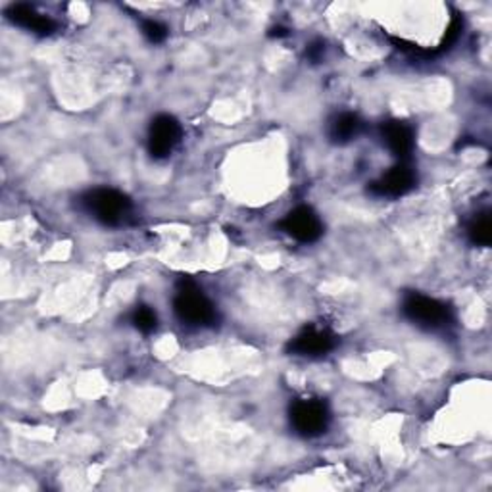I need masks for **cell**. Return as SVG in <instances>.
Masks as SVG:
<instances>
[{
    "label": "cell",
    "mask_w": 492,
    "mask_h": 492,
    "mask_svg": "<svg viewBox=\"0 0 492 492\" xmlns=\"http://www.w3.org/2000/svg\"><path fill=\"white\" fill-rule=\"evenodd\" d=\"M460 32H461V22L458 18L452 20L449 32H446V37H444V42H442V49H446V44H452L456 42V39L460 37Z\"/></svg>",
    "instance_id": "cell-15"
},
{
    "label": "cell",
    "mask_w": 492,
    "mask_h": 492,
    "mask_svg": "<svg viewBox=\"0 0 492 492\" xmlns=\"http://www.w3.org/2000/svg\"><path fill=\"white\" fill-rule=\"evenodd\" d=\"M402 314L425 331H444L454 325V310L433 296L410 292L402 302Z\"/></svg>",
    "instance_id": "cell-2"
},
{
    "label": "cell",
    "mask_w": 492,
    "mask_h": 492,
    "mask_svg": "<svg viewBox=\"0 0 492 492\" xmlns=\"http://www.w3.org/2000/svg\"><path fill=\"white\" fill-rule=\"evenodd\" d=\"M179 141H181V125L173 116L162 114L153 119L151 131H148V153L153 158H168Z\"/></svg>",
    "instance_id": "cell-7"
},
{
    "label": "cell",
    "mask_w": 492,
    "mask_h": 492,
    "mask_svg": "<svg viewBox=\"0 0 492 492\" xmlns=\"http://www.w3.org/2000/svg\"><path fill=\"white\" fill-rule=\"evenodd\" d=\"M362 127H364L362 119L357 117L356 114H352V112L339 114L330 125V139L335 144H347L360 135Z\"/></svg>",
    "instance_id": "cell-11"
},
{
    "label": "cell",
    "mask_w": 492,
    "mask_h": 492,
    "mask_svg": "<svg viewBox=\"0 0 492 492\" xmlns=\"http://www.w3.org/2000/svg\"><path fill=\"white\" fill-rule=\"evenodd\" d=\"M337 347V337L330 330L310 325L294 339H291L287 350L294 356L304 357H321L327 356Z\"/></svg>",
    "instance_id": "cell-8"
},
{
    "label": "cell",
    "mask_w": 492,
    "mask_h": 492,
    "mask_svg": "<svg viewBox=\"0 0 492 492\" xmlns=\"http://www.w3.org/2000/svg\"><path fill=\"white\" fill-rule=\"evenodd\" d=\"M81 204L85 210L91 214L98 223L108 227L122 226V223L131 216L133 204L129 197H125L124 192H119L116 189H95L88 190L87 195L81 199Z\"/></svg>",
    "instance_id": "cell-3"
},
{
    "label": "cell",
    "mask_w": 492,
    "mask_h": 492,
    "mask_svg": "<svg viewBox=\"0 0 492 492\" xmlns=\"http://www.w3.org/2000/svg\"><path fill=\"white\" fill-rule=\"evenodd\" d=\"M469 238L471 243L477 246H488L492 241V226H490V216L479 214L469 226Z\"/></svg>",
    "instance_id": "cell-12"
},
{
    "label": "cell",
    "mask_w": 492,
    "mask_h": 492,
    "mask_svg": "<svg viewBox=\"0 0 492 492\" xmlns=\"http://www.w3.org/2000/svg\"><path fill=\"white\" fill-rule=\"evenodd\" d=\"M6 18L16 23L18 27H23L27 29V32L32 33H37L41 37H47V35H52L54 29H56V23L52 18L44 16V14L37 12L33 6L29 5H14L6 10Z\"/></svg>",
    "instance_id": "cell-10"
},
{
    "label": "cell",
    "mask_w": 492,
    "mask_h": 492,
    "mask_svg": "<svg viewBox=\"0 0 492 492\" xmlns=\"http://www.w3.org/2000/svg\"><path fill=\"white\" fill-rule=\"evenodd\" d=\"M131 323H133V327H135L137 331H141L144 335L153 333L156 330V325H158L156 311L151 306H137L135 311H133Z\"/></svg>",
    "instance_id": "cell-13"
},
{
    "label": "cell",
    "mask_w": 492,
    "mask_h": 492,
    "mask_svg": "<svg viewBox=\"0 0 492 492\" xmlns=\"http://www.w3.org/2000/svg\"><path fill=\"white\" fill-rule=\"evenodd\" d=\"M173 311L179 321L190 327H210L218 321V311L210 298L190 279L179 281L173 298Z\"/></svg>",
    "instance_id": "cell-1"
},
{
    "label": "cell",
    "mask_w": 492,
    "mask_h": 492,
    "mask_svg": "<svg viewBox=\"0 0 492 492\" xmlns=\"http://www.w3.org/2000/svg\"><path fill=\"white\" fill-rule=\"evenodd\" d=\"M272 35H274V37H283V35H287V29H283V27H275Z\"/></svg>",
    "instance_id": "cell-17"
},
{
    "label": "cell",
    "mask_w": 492,
    "mask_h": 492,
    "mask_svg": "<svg viewBox=\"0 0 492 492\" xmlns=\"http://www.w3.org/2000/svg\"><path fill=\"white\" fill-rule=\"evenodd\" d=\"M381 137L389 151L400 158V162H406L415 148V135L413 129L404 122H386L381 125Z\"/></svg>",
    "instance_id": "cell-9"
},
{
    "label": "cell",
    "mask_w": 492,
    "mask_h": 492,
    "mask_svg": "<svg viewBox=\"0 0 492 492\" xmlns=\"http://www.w3.org/2000/svg\"><path fill=\"white\" fill-rule=\"evenodd\" d=\"M143 33H144V37H146L148 41L156 44V42H163V41H166V37H168V27L163 25V23H160V22H156V20H146V22L143 23Z\"/></svg>",
    "instance_id": "cell-14"
},
{
    "label": "cell",
    "mask_w": 492,
    "mask_h": 492,
    "mask_svg": "<svg viewBox=\"0 0 492 492\" xmlns=\"http://www.w3.org/2000/svg\"><path fill=\"white\" fill-rule=\"evenodd\" d=\"M330 408L320 398H302L291 406V423L298 435L314 439L330 427Z\"/></svg>",
    "instance_id": "cell-4"
},
{
    "label": "cell",
    "mask_w": 492,
    "mask_h": 492,
    "mask_svg": "<svg viewBox=\"0 0 492 492\" xmlns=\"http://www.w3.org/2000/svg\"><path fill=\"white\" fill-rule=\"evenodd\" d=\"M323 51H325V44L321 41L311 42L306 51V56L311 60V62H320L321 56H323Z\"/></svg>",
    "instance_id": "cell-16"
},
{
    "label": "cell",
    "mask_w": 492,
    "mask_h": 492,
    "mask_svg": "<svg viewBox=\"0 0 492 492\" xmlns=\"http://www.w3.org/2000/svg\"><path fill=\"white\" fill-rule=\"evenodd\" d=\"M279 229L298 243H316L323 235V223L311 208L298 206L279 221Z\"/></svg>",
    "instance_id": "cell-6"
},
{
    "label": "cell",
    "mask_w": 492,
    "mask_h": 492,
    "mask_svg": "<svg viewBox=\"0 0 492 492\" xmlns=\"http://www.w3.org/2000/svg\"><path fill=\"white\" fill-rule=\"evenodd\" d=\"M417 175L415 170L406 162H400L398 166L391 168L377 181L369 185V192L377 199H398L404 197L415 187Z\"/></svg>",
    "instance_id": "cell-5"
}]
</instances>
